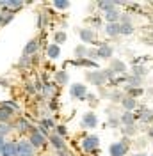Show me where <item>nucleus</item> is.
<instances>
[{
    "instance_id": "f257e3e1",
    "label": "nucleus",
    "mask_w": 153,
    "mask_h": 156,
    "mask_svg": "<svg viewBox=\"0 0 153 156\" xmlns=\"http://www.w3.org/2000/svg\"><path fill=\"white\" fill-rule=\"evenodd\" d=\"M16 156H34V147L30 146V142L21 140L16 144Z\"/></svg>"
},
{
    "instance_id": "f03ea898",
    "label": "nucleus",
    "mask_w": 153,
    "mask_h": 156,
    "mask_svg": "<svg viewBox=\"0 0 153 156\" xmlns=\"http://www.w3.org/2000/svg\"><path fill=\"white\" fill-rule=\"evenodd\" d=\"M98 144H100V140H98V136H87V138H84V142H82V147H84V151H87V153H91V151H95L96 147H98Z\"/></svg>"
},
{
    "instance_id": "7ed1b4c3",
    "label": "nucleus",
    "mask_w": 153,
    "mask_h": 156,
    "mask_svg": "<svg viewBox=\"0 0 153 156\" xmlns=\"http://www.w3.org/2000/svg\"><path fill=\"white\" fill-rule=\"evenodd\" d=\"M109 153H110V156H125L126 154V146L121 142H116L109 147Z\"/></svg>"
},
{
    "instance_id": "20e7f679",
    "label": "nucleus",
    "mask_w": 153,
    "mask_h": 156,
    "mask_svg": "<svg viewBox=\"0 0 153 156\" xmlns=\"http://www.w3.org/2000/svg\"><path fill=\"white\" fill-rule=\"evenodd\" d=\"M43 144H45V135L41 131H32V135H30V146L41 147Z\"/></svg>"
},
{
    "instance_id": "39448f33",
    "label": "nucleus",
    "mask_w": 153,
    "mask_h": 156,
    "mask_svg": "<svg viewBox=\"0 0 153 156\" xmlns=\"http://www.w3.org/2000/svg\"><path fill=\"white\" fill-rule=\"evenodd\" d=\"M0 156H16V144L14 142H6L2 151H0Z\"/></svg>"
},
{
    "instance_id": "423d86ee",
    "label": "nucleus",
    "mask_w": 153,
    "mask_h": 156,
    "mask_svg": "<svg viewBox=\"0 0 153 156\" xmlns=\"http://www.w3.org/2000/svg\"><path fill=\"white\" fill-rule=\"evenodd\" d=\"M69 94H71L73 98H84V96H86V85H80V83L71 85V89H69Z\"/></svg>"
},
{
    "instance_id": "0eeeda50",
    "label": "nucleus",
    "mask_w": 153,
    "mask_h": 156,
    "mask_svg": "<svg viewBox=\"0 0 153 156\" xmlns=\"http://www.w3.org/2000/svg\"><path fill=\"white\" fill-rule=\"evenodd\" d=\"M96 122H98V121H96L95 114H86L84 119H82V126H86V128H95Z\"/></svg>"
},
{
    "instance_id": "6e6552de",
    "label": "nucleus",
    "mask_w": 153,
    "mask_h": 156,
    "mask_svg": "<svg viewBox=\"0 0 153 156\" xmlns=\"http://www.w3.org/2000/svg\"><path fill=\"white\" fill-rule=\"evenodd\" d=\"M36 50H38V41H36V39H32V41H29V44L25 46L23 53H25V57H29L30 53H34Z\"/></svg>"
},
{
    "instance_id": "1a4fd4ad",
    "label": "nucleus",
    "mask_w": 153,
    "mask_h": 156,
    "mask_svg": "<svg viewBox=\"0 0 153 156\" xmlns=\"http://www.w3.org/2000/svg\"><path fill=\"white\" fill-rule=\"evenodd\" d=\"M50 140H52V144H54L55 149H59V151H62V149H64V142H62V138H61L59 135H52V136H50Z\"/></svg>"
},
{
    "instance_id": "9d476101",
    "label": "nucleus",
    "mask_w": 153,
    "mask_h": 156,
    "mask_svg": "<svg viewBox=\"0 0 153 156\" xmlns=\"http://www.w3.org/2000/svg\"><path fill=\"white\" fill-rule=\"evenodd\" d=\"M11 115H13V110H9V108H6V107L0 105V122H6Z\"/></svg>"
},
{
    "instance_id": "9b49d317",
    "label": "nucleus",
    "mask_w": 153,
    "mask_h": 156,
    "mask_svg": "<svg viewBox=\"0 0 153 156\" xmlns=\"http://www.w3.org/2000/svg\"><path fill=\"white\" fill-rule=\"evenodd\" d=\"M59 53H61V50H59L57 44H50V46H48V57L50 58H57Z\"/></svg>"
},
{
    "instance_id": "f8f14e48",
    "label": "nucleus",
    "mask_w": 153,
    "mask_h": 156,
    "mask_svg": "<svg viewBox=\"0 0 153 156\" xmlns=\"http://www.w3.org/2000/svg\"><path fill=\"white\" fill-rule=\"evenodd\" d=\"M96 55H98V57L107 58V57H110V55H112V50L109 48V46H102V48H100L98 51H96Z\"/></svg>"
},
{
    "instance_id": "ddd939ff",
    "label": "nucleus",
    "mask_w": 153,
    "mask_h": 156,
    "mask_svg": "<svg viewBox=\"0 0 153 156\" xmlns=\"http://www.w3.org/2000/svg\"><path fill=\"white\" fill-rule=\"evenodd\" d=\"M107 34H109V36H118V34H119V25H118V23H109Z\"/></svg>"
},
{
    "instance_id": "4468645a",
    "label": "nucleus",
    "mask_w": 153,
    "mask_h": 156,
    "mask_svg": "<svg viewBox=\"0 0 153 156\" xmlns=\"http://www.w3.org/2000/svg\"><path fill=\"white\" fill-rule=\"evenodd\" d=\"M80 37L84 39V43H89L91 39H93V32L89 29H84V30H80Z\"/></svg>"
},
{
    "instance_id": "2eb2a0df",
    "label": "nucleus",
    "mask_w": 153,
    "mask_h": 156,
    "mask_svg": "<svg viewBox=\"0 0 153 156\" xmlns=\"http://www.w3.org/2000/svg\"><path fill=\"white\" fill-rule=\"evenodd\" d=\"M89 78L91 80H95L96 83H102L103 80L107 78V73H98V75H89Z\"/></svg>"
},
{
    "instance_id": "dca6fc26",
    "label": "nucleus",
    "mask_w": 153,
    "mask_h": 156,
    "mask_svg": "<svg viewBox=\"0 0 153 156\" xmlns=\"http://www.w3.org/2000/svg\"><path fill=\"white\" fill-rule=\"evenodd\" d=\"M11 131V126L7 122H0V136H6Z\"/></svg>"
},
{
    "instance_id": "f3484780",
    "label": "nucleus",
    "mask_w": 153,
    "mask_h": 156,
    "mask_svg": "<svg viewBox=\"0 0 153 156\" xmlns=\"http://www.w3.org/2000/svg\"><path fill=\"white\" fill-rule=\"evenodd\" d=\"M123 107H125V108H128V110H132V108L135 107L134 98H125V99H123Z\"/></svg>"
},
{
    "instance_id": "a211bd4d",
    "label": "nucleus",
    "mask_w": 153,
    "mask_h": 156,
    "mask_svg": "<svg viewBox=\"0 0 153 156\" xmlns=\"http://www.w3.org/2000/svg\"><path fill=\"white\" fill-rule=\"evenodd\" d=\"M119 34H132V25H130V23L119 25Z\"/></svg>"
},
{
    "instance_id": "6ab92c4d",
    "label": "nucleus",
    "mask_w": 153,
    "mask_h": 156,
    "mask_svg": "<svg viewBox=\"0 0 153 156\" xmlns=\"http://www.w3.org/2000/svg\"><path fill=\"white\" fill-rule=\"evenodd\" d=\"M121 121H123L125 124H128V126H132V122H134V115L130 114V112H126L123 117H121Z\"/></svg>"
},
{
    "instance_id": "aec40b11",
    "label": "nucleus",
    "mask_w": 153,
    "mask_h": 156,
    "mask_svg": "<svg viewBox=\"0 0 153 156\" xmlns=\"http://www.w3.org/2000/svg\"><path fill=\"white\" fill-rule=\"evenodd\" d=\"M105 18L109 20L110 23H116V21H118V12H116V11H109L105 14Z\"/></svg>"
},
{
    "instance_id": "412c9836",
    "label": "nucleus",
    "mask_w": 153,
    "mask_h": 156,
    "mask_svg": "<svg viewBox=\"0 0 153 156\" xmlns=\"http://www.w3.org/2000/svg\"><path fill=\"white\" fill-rule=\"evenodd\" d=\"M29 128H30L29 122H27V121H23V119L18 122V129H21V131H25V129H29Z\"/></svg>"
},
{
    "instance_id": "4be33fe9",
    "label": "nucleus",
    "mask_w": 153,
    "mask_h": 156,
    "mask_svg": "<svg viewBox=\"0 0 153 156\" xmlns=\"http://www.w3.org/2000/svg\"><path fill=\"white\" fill-rule=\"evenodd\" d=\"M54 5H55V7H59V9H66L69 4H68V2H61V0H55V2H54Z\"/></svg>"
},
{
    "instance_id": "5701e85b",
    "label": "nucleus",
    "mask_w": 153,
    "mask_h": 156,
    "mask_svg": "<svg viewBox=\"0 0 153 156\" xmlns=\"http://www.w3.org/2000/svg\"><path fill=\"white\" fill-rule=\"evenodd\" d=\"M64 39H66V34H64V32H57V34H55V41H57V43H62Z\"/></svg>"
},
{
    "instance_id": "b1692460",
    "label": "nucleus",
    "mask_w": 153,
    "mask_h": 156,
    "mask_svg": "<svg viewBox=\"0 0 153 156\" xmlns=\"http://www.w3.org/2000/svg\"><path fill=\"white\" fill-rule=\"evenodd\" d=\"M102 9H109V11H112V7H114V4H107V2H100L98 4Z\"/></svg>"
},
{
    "instance_id": "393cba45",
    "label": "nucleus",
    "mask_w": 153,
    "mask_h": 156,
    "mask_svg": "<svg viewBox=\"0 0 153 156\" xmlns=\"http://www.w3.org/2000/svg\"><path fill=\"white\" fill-rule=\"evenodd\" d=\"M151 117H153V114L151 112H146L143 117H141V121H144V122H148V121H151Z\"/></svg>"
},
{
    "instance_id": "a878e982",
    "label": "nucleus",
    "mask_w": 153,
    "mask_h": 156,
    "mask_svg": "<svg viewBox=\"0 0 153 156\" xmlns=\"http://www.w3.org/2000/svg\"><path fill=\"white\" fill-rule=\"evenodd\" d=\"M43 126H47V128H54V122H52L50 119H45V121H43Z\"/></svg>"
},
{
    "instance_id": "bb28decb",
    "label": "nucleus",
    "mask_w": 153,
    "mask_h": 156,
    "mask_svg": "<svg viewBox=\"0 0 153 156\" xmlns=\"http://www.w3.org/2000/svg\"><path fill=\"white\" fill-rule=\"evenodd\" d=\"M57 78H59V82H66V73H59Z\"/></svg>"
},
{
    "instance_id": "cd10ccee",
    "label": "nucleus",
    "mask_w": 153,
    "mask_h": 156,
    "mask_svg": "<svg viewBox=\"0 0 153 156\" xmlns=\"http://www.w3.org/2000/svg\"><path fill=\"white\" fill-rule=\"evenodd\" d=\"M114 68L119 69V71H123V64H121V62H114Z\"/></svg>"
},
{
    "instance_id": "c85d7f7f",
    "label": "nucleus",
    "mask_w": 153,
    "mask_h": 156,
    "mask_svg": "<svg viewBox=\"0 0 153 156\" xmlns=\"http://www.w3.org/2000/svg\"><path fill=\"white\" fill-rule=\"evenodd\" d=\"M134 71H135V75H144V69L143 68H135Z\"/></svg>"
},
{
    "instance_id": "c756f323",
    "label": "nucleus",
    "mask_w": 153,
    "mask_h": 156,
    "mask_svg": "<svg viewBox=\"0 0 153 156\" xmlns=\"http://www.w3.org/2000/svg\"><path fill=\"white\" fill-rule=\"evenodd\" d=\"M59 135H64V133H66V129H64V126H59Z\"/></svg>"
},
{
    "instance_id": "7c9ffc66",
    "label": "nucleus",
    "mask_w": 153,
    "mask_h": 156,
    "mask_svg": "<svg viewBox=\"0 0 153 156\" xmlns=\"http://www.w3.org/2000/svg\"><path fill=\"white\" fill-rule=\"evenodd\" d=\"M4 144H6V142H4V136H0V151H2V147H4Z\"/></svg>"
},
{
    "instance_id": "2f4dec72",
    "label": "nucleus",
    "mask_w": 153,
    "mask_h": 156,
    "mask_svg": "<svg viewBox=\"0 0 153 156\" xmlns=\"http://www.w3.org/2000/svg\"><path fill=\"white\" fill-rule=\"evenodd\" d=\"M150 135H151V136H153V129H151V131H150Z\"/></svg>"
},
{
    "instance_id": "473e14b6",
    "label": "nucleus",
    "mask_w": 153,
    "mask_h": 156,
    "mask_svg": "<svg viewBox=\"0 0 153 156\" xmlns=\"http://www.w3.org/2000/svg\"><path fill=\"white\" fill-rule=\"evenodd\" d=\"M135 156H146V154H135Z\"/></svg>"
},
{
    "instance_id": "72a5a7b5",
    "label": "nucleus",
    "mask_w": 153,
    "mask_h": 156,
    "mask_svg": "<svg viewBox=\"0 0 153 156\" xmlns=\"http://www.w3.org/2000/svg\"><path fill=\"white\" fill-rule=\"evenodd\" d=\"M0 23H2V16H0Z\"/></svg>"
}]
</instances>
